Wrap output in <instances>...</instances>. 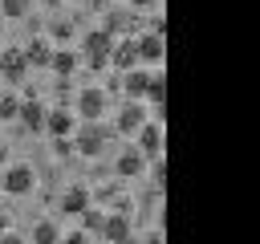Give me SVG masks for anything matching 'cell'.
Instances as JSON below:
<instances>
[{
    "label": "cell",
    "mask_w": 260,
    "mask_h": 244,
    "mask_svg": "<svg viewBox=\"0 0 260 244\" xmlns=\"http://www.w3.org/2000/svg\"><path fill=\"white\" fill-rule=\"evenodd\" d=\"M32 187H37L32 163H4V171H0V195L20 199V195H32Z\"/></svg>",
    "instance_id": "cell-1"
},
{
    "label": "cell",
    "mask_w": 260,
    "mask_h": 244,
    "mask_svg": "<svg viewBox=\"0 0 260 244\" xmlns=\"http://www.w3.org/2000/svg\"><path fill=\"white\" fill-rule=\"evenodd\" d=\"M114 41H118V37H110L106 28H89V33L81 37V57H85V65H89V69H106V65H110V53H114Z\"/></svg>",
    "instance_id": "cell-2"
},
{
    "label": "cell",
    "mask_w": 260,
    "mask_h": 244,
    "mask_svg": "<svg viewBox=\"0 0 260 244\" xmlns=\"http://www.w3.org/2000/svg\"><path fill=\"white\" fill-rule=\"evenodd\" d=\"M106 110H110V98H106L102 85H85V89L77 94V110H73L77 122H102Z\"/></svg>",
    "instance_id": "cell-3"
},
{
    "label": "cell",
    "mask_w": 260,
    "mask_h": 244,
    "mask_svg": "<svg viewBox=\"0 0 260 244\" xmlns=\"http://www.w3.org/2000/svg\"><path fill=\"white\" fill-rule=\"evenodd\" d=\"M69 142H73L77 155L98 159V155H102V142H106V126H102V122H77V130H73Z\"/></svg>",
    "instance_id": "cell-4"
},
{
    "label": "cell",
    "mask_w": 260,
    "mask_h": 244,
    "mask_svg": "<svg viewBox=\"0 0 260 244\" xmlns=\"http://www.w3.org/2000/svg\"><path fill=\"white\" fill-rule=\"evenodd\" d=\"M134 49H138V65H162V57H167V37L162 33H142V37H134Z\"/></svg>",
    "instance_id": "cell-5"
},
{
    "label": "cell",
    "mask_w": 260,
    "mask_h": 244,
    "mask_svg": "<svg viewBox=\"0 0 260 244\" xmlns=\"http://www.w3.org/2000/svg\"><path fill=\"white\" fill-rule=\"evenodd\" d=\"M146 122H150V110H146L142 102H126V106L118 110V122H114V130L130 138V134H138Z\"/></svg>",
    "instance_id": "cell-6"
},
{
    "label": "cell",
    "mask_w": 260,
    "mask_h": 244,
    "mask_svg": "<svg viewBox=\"0 0 260 244\" xmlns=\"http://www.w3.org/2000/svg\"><path fill=\"white\" fill-rule=\"evenodd\" d=\"M134 146H138L146 159H158V155H162V122H154V118H150V122L134 134Z\"/></svg>",
    "instance_id": "cell-7"
},
{
    "label": "cell",
    "mask_w": 260,
    "mask_h": 244,
    "mask_svg": "<svg viewBox=\"0 0 260 244\" xmlns=\"http://www.w3.org/2000/svg\"><path fill=\"white\" fill-rule=\"evenodd\" d=\"M126 236H130V211L126 207L122 211H106V220H102V244H118Z\"/></svg>",
    "instance_id": "cell-8"
},
{
    "label": "cell",
    "mask_w": 260,
    "mask_h": 244,
    "mask_svg": "<svg viewBox=\"0 0 260 244\" xmlns=\"http://www.w3.org/2000/svg\"><path fill=\"white\" fill-rule=\"evenodd\" d=\"M53 49H57V45H53L49 37H32V41H28L20 53H24V65H28V69H49V57H53Z\"/></svg>",
    "instance_id": "cell-9"
},
{
    "label": "cell",
    "mask_w": 260,
    "mask_h": 244,
    "mask_svg": "<svg viewBox=\"0 0 260 244\" xmlns=\"http://www.w3.org/2000/svg\"><path fill=\"white\" fill-rule=\"evenodd\" d=\"M73 130H77V114H69V110H49L45 114V134L49 138H73Z\"/></svg>",
    "instance_id": "cell-10"
},
{
    "label": "cell",
    "mask_w": 260,
    "mask_h": 244,
    "mask_svg": "<svg viewBox=\"0 0 260 244\" xmlns=\"http://www.w3.org/2000/svg\"><path fill=\"white\" fill-rule=\"evenodd\" d=\"M114 171H118V179H138V175L146 171V155H142L138 146H126V150L118 155Z\"/></svg>",
    "instance_id": "cell-11"
},
{
    "label": "cell",
    "mask_w": 260,
    "mask_h": 244,
    "mask_svg": "<svg viewBox=\"0 0 260 244\" xmlns=\"http://www.w3.org/2000/svg\"><path fill=\"white\" fill-rule=\"evenodd\" d=\"M110 65H114L118 73H126V69H138V49H134V37H122V41H114Z\"/></svg>",
    "instance_id": "cell-12"
},
{
    "label": "cell",
    "mask_w": 260,
    "mask_h": 244,
    "mask_svg": "<svg viewBox=\"0 0 260 244\" xmlns=\"http://www.w3.org/2000/svg\"><path fill=\"white\" fill-rule=\"evenodd\" d=\"M45 114H49V106H45L41 98H20V110H16V118H20L28 130H45Z\"/></svg>",
    "instance_id": "cell-13"
},
{
    "label": "cell",
    "mask_w": 260,
    "mask_h": 244,
    "mask_svg": "<svg viewBox=\"0 0 260 244\" xmlns=\"http://www.w3.org/2000/svg\"><path fill=\"white\" fill-rule=\"evenodd\" d=\"M0 73H4V81H24V73H28V65H24V53L20 49H0Z\"/></svg>",
    "instance_id": "cell-14"
},
{
    "label": "cell",
    "mask_w": 260,
    "mask_h": 244,
    "mask_svg": "<svg viewBox=\"0 0 260 244\" xmlns=\"http://www.w3.org/2000/svg\"><path fill=\"white\" fill-rule=\"evenodd\" d=\"M89 203H93V195H89V187H81V183L61 191V211H65V216H81Z\"/></svg>",
    "instance_id": "cell-15"
},
{
    "label": "cell",
    "mask_w": 260,
    "mask_h": 244,
    "mask_svg": "<svg viewBox=\"0 0 260 244\" xmlns=\"http://www.w3.org/2000/svg\"><path fill=\"white\" fill-rule=\"evenodd\" d=\"M146 81H150V69H126L122 73V89H126V102H142V94H146Z\"/></svg>",
    "instance_id": "cell-16"
},
{
    "label": "cell",
    "mask_w": 260,
    "mask_h": 244,
    "mask_svg": "<svg viewBox=\"0 0 260 244\" xmlns=\"http://www.w3.org/2000/svg\"><path fill=\"white\" fill-rule=\"evenodd\" d=\"M77 61H81V57H77L73 49H53V57H49V69H53V73H61V77H69V73L77 69Z\"/></svg>",
    "instance_id": "cell-17"
},
{
    "label": "cell",
    "mask_w": 260,
    "mask_h": 244,
    "mask_svg": "<svg viewBox=\"0 0 260 244\" xmlns=\"http://www.w3.org/2000/svg\"><path fill=\"white\" fill-rule=\"evenodd\" d=\"M61 240V228H57V220H37L32 224V236H28V244H57Z\"/></svg>",
    "instance_id": "cell-18"
},
{
    "label": "cell",
    "mask_w": 260,
    "mask_h": 244,
    "mask_svg": "<svg viewBox=\"0 0 260 244\" xmlns=\"http://www.w3.org/2000/svg\"><path fill=\"white\" fill-rule=\"evenodd\" d=\"M77 220H81V232H85V236H102V220H106V207H93V203H89V207H85Z\"/></svg>",
    "instance_id": "cell-19"
},
{
    "label": "cell",
    "mask_w": 260,
    "mask_h": 244,
    "mask_svg": "<svg viewBox=\"0 0 260 244\" xmlns=\"http://www.w3.org/2000/svg\"><path fill=\"white\" fill-rule=\"evenodd\" d=\"M16 110H20V98H16V94H4V98H0V122H12Z\"/></svg>",
    "instance_id": "cell-20"
},
{
    "label": "cell",
    "mask_w": 260,
    "mask_h": 244,
    "mask_svg": "<svg viewBox=\"0 0 260 244\" xmlns=\"http://www.w3.org/2000/svg\"><path fill=\"white\" fill-rule=\"evenodd\" d=\"M32 0H0V16H24Z\"/></svg>",
    "instance_id": "cell-21"
},
{
    "label": "cell",
    "mask_w": 260,
    "mask_h": 244,
    "mask_svg": "<svg viewBox=\"0 0 260 244\" xmlns=\"http://www.w3.org/2000/svg\"><path fill=\"white\" fill-rule=\"evenodd\" d=\"M57 244H93V236H85L81 228H73V232H65V236H61Z\"/></svg>",
    "instance_id": "cell-22"
},
{
    "label": "cell",
    "mask_w": 260,
    "mask_h": 244,
    "mask_svg": "<svg viewBox=\"0 0 260 244\" xmlns=\"http://www.w3.org/2000/svg\"><path fill=\"white\" fill-rule=\"evenodd\" d=\"M0 244H28V240H24L20 232H12V228H8V232H0Z\"/></svg>",
    "instance_id": "cell-23"
},
{
    "label": "cell",
    "mask_w": 260,
    "mask_h": 244,
    "mask_svg": "<svg viewBox=\"0 0 260 244\" xmlns=\"http://www.w3.org/2000/svg\"><path fill=\"white\" fill-rule=\"evenodd\" d=\"M69 28H73L69 20H53V37H69Z\"/></svg>",
    "instance_id": "cell-24"
},
{
    "label": "cell",
    "mask_w": 260,
    "mask_h": 244,
    "mask_svg": "<svg viewBox=\"0 0 260 244\" xmlns=\"http://www.w3.org/2000/svg\"><path fill=\"white\" fill-rule=\"evenodd\" d=\"M8 228H12V216H8L4 207H0V232H8Z\"/></svg>",
    "instance_id": "cell-25"
},
{
    "label": "cell",
    "mask_w": 260,
    "mask_h": 244,
    "mask_svg": "<svg viewBox=\"0 0 260 244\" xmlns=\"http://www.w3.org/2000/svg\"><path fill=\"white\" fill-rule=\"evenodd\" d=\"M138 244H162V232H150L146 240H138Z\"/></svg>",
    "instance_id": "cell-26"
},
{
    "label": "cell",
    "mask_w": 260,
    "mask_h": 244,
    "mask_svg": "<svg viewBox=\"0 0 260 244\" xmlns=\"http://www.w3.org/2000/svg\"><path fill=\"white\" fill-rule=\"evenodd\" d=\"M130 4H134V8H154L158 0H130Z\"/></svg>",
    "instance_id": "cell-27"
},
{
    "label": "cell",
    "mask_w": 260,
    "mask_h": 244,
    "mask_svg": "<svg viewBox=\"0 0 260 244\" xmlns=\"http://www.w3.org/2000/svg\"><path fill=\"white\" fill-rule=\"evenodd\" d=\"M4 163H8V146L0 142V167H4Z\"/></svg>",
    "instance_id": "cell-28"
},
{
    "label": "cell",
    "mask_w": 260,
    "mask_h": 244,
    "mask_svg": "<svg viewBox=\"0 0 260 244\" xmlns=\"http://www.w3.org/2000/svg\"><path fill=\"white\" fill-rule=\"evenodd\" d=\"M37 4H45V8H57V4H61V0H37Z\"/></svg>",
    "instance_id": "cell-29"
},
{
    "label": "cell",
    "mask_w": 260,
    "mask_h": 244,
    "mask_svg": "<svg viewBox=\"0 0 260 244\" xmlns=\"http://www.w3.org/2000/svg\"><path fill=\"white\" fill-rule=\"evenodd\" d=\"M118 244H138V236H134V232H130V236H126V240H118Z\"/></svg>",
    "instance_id": "cell-30"
},
{
    "label": "cell",
    "mask_w": 260,
    "mask_h": 244,
    "mask_svg": "<svg viewBox=\"0 0 260 244\" xmlns=\"http://www.w3.org/2000/svg\"><path fill=\"white\" fill-rule=\"evenodd\" d=\"M0 28H4V16H0Z\"/></svg>",
    "instance_id": "cell-31"
}]
</instances>
